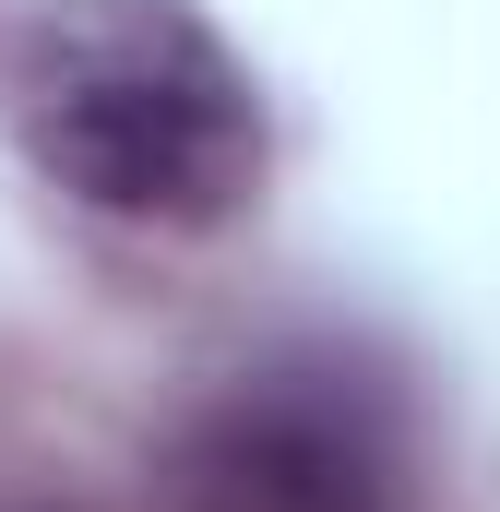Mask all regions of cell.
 I'll list each match as a JSON object with an SVG mask.
<instances>
[{"mask_svg":"<svg viewBox=\"0 0 500 512\" xmlns=\"http://www.w3.org/2000/svg\"><path fill=\"white\" fill-rule=\"evenodd\" d=\"M167 512H393V429L322 370H262L179 429Z\"/></svg>","mask_w":500,"mask_h":512,"instance_id":"obj_2","label":"cell"},{"mask_svg":"<svg viewBox=\"0 0 500 512\" xmlns=\"http://www.w3.org/2000/svg\"><path fill=\"white\" fill-rule=\"evenodd\" d=\"M0 96L36 179L84 215L203 239L262 191V84L203 0H36Z\"/></svg>","mask_w":500,"mask_h":512,"instance_id":"obj_1","label":"cell"}]
</instances>
